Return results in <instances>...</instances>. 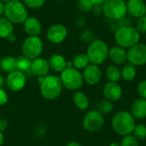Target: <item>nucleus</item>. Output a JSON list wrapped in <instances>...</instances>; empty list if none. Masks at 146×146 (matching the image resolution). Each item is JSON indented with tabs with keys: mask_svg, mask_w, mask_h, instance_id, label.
<instances>
[{
	"mask_svg": "<svg viewBox=\"0 0 146 146\" xmlns=\"http://www.w3.org/2000/svg\"><path fill=\"white\" fill-rule=\"evenodd\" d=\"M24 31L30 36H38L42 31V26L39 21L35 17H28L24 21Z\"/></svg>",
	"mask_w": 146,
	"mask_h": 146,
	"instance_id": "18",
	"label": "nucleus"
},
{
	"mask_svg": "<svg viewBox=\"0 0 146 146\" xmlns=\"http://www.w3.org/2000/svg\"><path fill=\"white\" fill-rule=\"evenodd\" d=\"M135 126V118L130 112L120 111L114 115L112 120L113 129L119 135L127 136L131 134Z\"/></svg>",
	"mask_w": 146,
	"mask_h": 146,
	"instance_id": "2",
	"label": "nucleus"
},
{
	"mask_svg": "<svg viewBox=\"0 0 146 146\" xmlns=\"http://www.w3.org/2000/svg\"><path fill=\"white\" fill-rule=\"evenodd\" d=\"M4 84V79L2 75H0V87H2Z\"/></svg>",
	"mask_w": 146,
	"mask_h": 146,
	"instance_id": "44",
	"label": "nucleus"
},
{
	"mask_svg": "<svg viewBox=\"0 0 146 146\" xmlns=\"http://www.w3.org/2000/svg\"><path fill=\"white\" fill-rule=\"evenodd\" d=\"M73 67L76 69H85L90 63V60L86 54L79 53L75 55L72 61Z\"/></svg>",
	"mask_w": 146,
	"mask_h": 146,
	"instance_id": "23",
	"label": "nucleus"
},
{
	"mask_svg": "<svg viewBox=\"0 0 146 146\" xmlns=\"http://www.w3.org/2000/svg\"><path fill=\"white\" fill-rule=\"evenodd\" d=\"M103 14L113 21L122 20L127 15V3L124 0H106L103 4Z\"/></svg>",
	"mask_w": 146,
	"mask_h": 146,
	"instance_id": "6",
	"label": "nucleus"
},
{
	"mask_svg": "<svg viewBox=\"0 0 146 146\" xmlns=\"http://www.w3.org/2000/svg\"><path fill=\"white\" fill-rule=\"evenodd\" d=\"M8 127V122L6 120L4 119H1L0 120V131L3 132L4 130H6V128Z\"/></svg>",
	"mask_w": 146,
	"mask_h": 146,
	"instance_id": "38",
	"label": "nucleus"
},
{
	"mask_svg": "<svg viewBox=\"0 0 146 146\" xmlns=\"http://www.w3.org/2000/svg\"><path fill=\"white\" fill-rule=\"evenodd\" d=\"M81 38L85 42H90V44L93 41V34L90 31H85L82 34Z\"/></svg>",
	"mask_w": 146,
	"mask_h": 146,
	"instance_id": "35",
	"label": "nucleus"
},
{
	"mask_svg": "<svg viewBox=\"0 0 146 146\" xmlns=\"http://www.w3.org/2000/svg\"><path fill=\"white\" fill-rule=\"evenodd\" d=\"M121 78L126 81H132L135 79L137 74V70L135 66L132 64H127L123 67V68L121 70Z\"/></svg>",
	"mask_w": 146,
	"mask_h": 146,
	"instance_id": "26",
	"label": "nucleus"
},
{
	"mask_svg": "<svg viewBox=\"0 0 146 146\" xmlns=\"http://www.w3.org/2000/svg\"><path fill=\"white\" fill-rule=\"evenodd\" d=\"M66 146H81L79 143L77 142H70L69 144H68Z\"/></svg>",
	"mask_w": 146,
	"mask_h": 146,
	"instance_id": "43",
	"label": "nucleus"
},
{
	"mask_svg": "<svg viewBox=\"0 0 146 146\" xmlns=\"http://www.w3.org/2000/svg\"><path fill=\"white\" fill-rule=\"evenodd\" d=\"M127 61L133 66H143L146 64V44H136L128 49Z\"/></svg>",
	"mask_w": 146,
	"mask_h": 146,
	"instance_id": "10",
	"label": "nucleus"
},
{
	"mask_svg": "<svg viewBox=\"0 0 146 146\" xmlns=\"http://www.w3.org/2000/svg\"><path fill=\"white\" fill-rule=\"evenodd\" d=\"M109 47L104 41L95 39L89 44L86 55L92 64L100 65L109 57Z\"/></svg>",
	"mask_w": 146,
	"mask_h": 146,
	"instance_id": "4",
	"label": "nucleus"
},
{
	"mask_svg": "<svg viewBox=\"0 0 146 146\" xmlns=\"http://www.w3.org/2000/svg\"><path fill=\"white\" fill-rule=\"evenodd\" d=\"M83 79L84 80L91 86L98 84L102 77L101 69L98 65L95 64H89L83 72Z\"/></svg>",
	"mask_w": 146,
	"mask_h": 146,
	"instance_id": "13",
	"label": "nucleus"
},
{
	"mask_svg": "<svg viewBox=\"0 0 146 146\" xmlns=\"http://www.w3.org/2000/svg\"><path fill=\"white\" fill-rule=\"evenodd\" d=\"M93 6L94 4L91 2V0H79L78 2V9L84 13L92 10Z\"/></svg>",
	"mask_w": 146,
	"mask_h": 146,
	"instance_id": "30",
	"label": "nucleus"
},
{
	"mask_svg": "<svg viewBox=\"0 0 146 146\" xmlns=\"http://www.w3.org/2000/svg\"><path fill=\"white\" fill-rule=\"evenodd\" d=\"M121 146H139V145L138 139L133 135L129 134V135L124 136Z\"/></svg>",
	"mask_w": 146,
	"mask_h": 146,
	"instance_id": "31",
	"label": "nucleus"
},
{
	"mask_svg": "<svg viewBox=\"0 0 146 146\" xmlns=\"http://www.w3.org/2000/svg\"><path fill=\"white\" fill-rule=\"evenodd\" d=\"M13 23L5 17H0V38H7L11 33H13Z\"/></svg>",
	"mask_w": 146,
	"mask_h": 146,
	"instance_id": "22",
	"label": "nucleus"
},
{
	"mask_svg": "<svg viewBox=\"0 0 146 146\" xmlns=\"http://www.w3.org/2000/svg\"><path fill=\"white\" fill-rule=\"evenodd\" d=\"M92 10H93V12H94V14L96 15H101L103 14V5L102 4L94 5Z\"/></svg>",
	"mask_w": 146,
	"mask_h": 146,
	"instance_id": "37",
	"label": "nucleus"
},
{
	"mask_svg": "<svg viewBox=\"0 0 146 146\" xmlns=\"http://www.w3.org/2000/svg\"><path fill=\"white\" fill-rule=\"evenodd\" d=\"M0 68L4 73H11L16 69V58L13 56H4L0 60Z\"/></svg>",
	"mask_w": 146,
	"mask_h": 146,
	"instance_id": "21",
	"label": "nucleus"
},
{
	"mask_svg": "<svg viewBox=\"0 0 146 146\" xmlns=\"http://www.w3.org/2000/svg\"><path fill=\"white\" fill-rule=\"evenodd\" d=\"M27 82V77L26 74L19 70L13 71L8 74L7 77V86L9 90L13 92H18L21 90Z\"/></svg>",
	"mask_w": 146,
	"mask_h": 146,
	"instance_id": "11",
	"label": "nucleus"
},
{
	"mask_svg": "<svg viewBox=\"0 0 146 146\" xmlns=\"http://www.w3.org/2000/svg\"><path fill=\"white\" fill-rule=\"evenodd\" d=\"M136 30L140 34H145L146 33V15H144L138 19L137 25H136Z\"/></svg>",
	"mask_w": 146,
	"mask_h": 146,
	"instance_id": "32",
	"label": "nucleus"
},
{
	"mask_svg": "<svg viewBox=\"0 0 146 146\" xmlns=\"http://www.w3.org/2000/svg\"><path fill=\"white\" fill-rule=\"evenodd\" d=\"M32 61L29 58L24 56H18L16 58V69L26 74V73H29L31 72V65H32Z\"/></svg>",
	"mask_w": 146,
	"mask_h": 146,
	"instance_id": "24",
	"label": "nucleus"
},
{
	"mask_svg": "<svg viewBox=\"0 0 146 146\" xmlns=\"http://www.w3.org/2000/svg\"><path fill=\"white\" fill-rule=\"evenodd\" d=\"M3 11H4V4L3 3V2L0 1V17L3 14Z\"/></svg>",
	"mask_w": 146,
	"mask_h": 146,
	"instance_id": "41",
	"label": "nucleus"
},
{
	"mask_svg": "<svg viewBox=\"0 0 146 146\" xmlns=\"http://www.w3.org/2000/svg\"><path fill=\"white\" fill-rule=\"evenodd\" d=\"M3 15L6 19L15 24L24 23L28 18V13L21 2L10 1L4 5Z\"/></svg>",
	"mask_w": 146,
	"mask_h": 146,
	"instance_id": "5",
	"label": "nucleus"
},
{
	"mask_svg": "<svg viewBox=\"0 0 146 146\" xmlns=\"http://www.w3.org/2000/svg\"><path fill=\"white\" fill-rule=\"evenodd\" d=\"M44 44L38 36H30L27 38L22 44V54L30 60L38 58L43 52Z\"/></svg>",
	"mask_w": 146,
	"mask_h": 146,
	"instance_id": "8",
	"label": "nucleus"
},
{
	"mask_svg": "<svg viewBox=\"0 0 146 146\" xmlns=\"http://www.w3.org/2000/svg\"><path fill=\"white\" fill-rule=\"evenodd\" d=\"M26 6L31 9H39L43 6L44 0H22Z\"/></svg>",
	"mask_w": 146,
	"mask_h": 146,
	"instance_id": "33",
	"label": "nucleus"
},
{
	"mask_svg": "<svg viewBox=\"0 0 146 146\" xmlns=\"http://www.w3.org/2000/svg\"><path fill=\"white\" fill-rule=\"evenodd\" d=\"M106 0H91V2L94 4V5H98V4H103Z\"/></svg>",
	"mask_w": 146,
	"mask_h": 146,
	"instance_id": "40",
	"label": "nucleus"
},
{
	"mask_svg": "<svg viewBox=\"0 0 146 146\" xmlns=\"http://www.w3.org/2000/svg\"><path fill=\"white\" fill-rule=\"evenodd\" d=\"M62 86L68 90L77 91L83 85V75L80 72L73 68H66L61 74L60 76Z\"/></svg>",
	"mask_w": 146,
	"mask_h": 146,
	"instance_id": "7",
	"label": "nucleus"
},
{
	"mask_svg": "<svg viewBox=\"0 0 146 146\" xmlns=\"http://www.w3.org/2000/svg\"><path fill=\"white\" fill-rule=\"evenodd\" d=\"M67 35V28L62 24L52 25L47 31V38L52 44H60L63 42Z\"/></svg>",
	"mask_w": 146,
	"mask_h": 146,
	"instance_id": "12",
	"label": "nucleus"
},
{
	"mask_svg": "<svg viewBox=\"0 0 146 146\" xmlns=\"http://www.w3.org/2000/svg\"><path fill=\"white\" fill-rule=\"evenodd\" d=\"M8 101V96L4 90L0 87V105H3Z\"/></svg>",
	"mask_w": 146,
	"mask_h": 146,
	"instance_id": "36",
	"label": "nucleus"
},
{
	"mask_svg": "<svg viewBox=\"0 0 146 146\" xmlns=\"http://www.w3.org/2000/svg\"><path fill=\"white\" fill-rule=\"evenodd\" d=\"M133 133V136L137 139L145 140L146 139V127L144 124L136 125Z\"/></svg>",
	"mask_w": 146,
	"mask_h": 146,
	"instance_id": "29",
	"label": "nucleus"
},
{
	"mask_svg": "<svg viewBox=\"0 0 146 146\" xmlns=\"http://www.w3.org/2000/svg\"><path fill=\"white\" fill-rule=\"evenodd\" d=\"M109 146H121V145H119L118 143H115V142H114V143H111L110 145Z\"/></svg>",
	"mask_w": 146,
	"mask_h": 146,
	"instance_id": "45",
	"label": "nucleus"
},
{
	"mask_svg": "<svg viewBox=\"0 0 146 146\" xmlns=\"http://www.w3.org/2000/svg\"><path fill=\"white\" fill-rule=\"evenodd\" d=\"M38 80L40 82V92L45 99L53 100L60 96L63 87L60 77L48 75L39 77Z\"/></svg>",
	"mask_w": 146,
	"mask_h": 146,
	"instance_id": "1",
	"label": "nucleus"
},
{
	"mask_svg": "<svg viewBox=\"0 0 146 146\" xmlns=\"http://www.w3.org/2000/svg\"><path fill=\"white\" fill-rule=\"evenodd\" d=\"M3 140H4V137L3 135V133L0 131V146L3 144Z\"/></svg>",
	"mask_w": 146,
	"mask_h": 146,
	"instance_id": "42",
	"label": "nucleus"
},
{
	"mask_svg": "<svg viewBox=\"0 0 146 146\" xmlns=\"http://www.w3.org/2000/svg\"><path fill=\"white\" fill-rule=\"evenodd\" d=\"M104 95L105 98L110 102H116L121 99L122 90L117 82H108L104 87Z\"/></svg>",
	"mask_w": 146,
	"mask_h": 146,
	"instance_id": "15",
	"label": "nucleus"
},
{
	"mask_svg": "<svg viewBox=\"0 0 146 146\" xmlns=\"http://www.w3.org/2000/svg\"><path fill=\"white\" fill-rule=\"evenodd\" d=\"M137 92L141 98L146 99V80L141 81L139 84V86L137 87Z\"/></svg>",
	"mask_w": 146,
	"mask_h": 146,
	"instance_id": "34",
	"label": "nucleus"
},
{
	"mask_svg": "<svg viewBox=\"0 0 146 146\" xmlns=\"http://www.w3.org/2000/svg\"><path fill=\"white\" fill-rule=\"evenodd\" d=\"M55 1H62V0H55Z\"/></svg>",
	"mask_w": 146,
	"mask_h": 146,
	"instance_id": "48",
	"label": "nucleus"
},
{
	"mask_svg": "<svg viewBox=\"0 0 146 146\" xmlns=\"http://www.w3.org/2000/svg\"><path fill=\"white\" fill-rule=\"evenodd\" d=\"M7 39H8L9 42H15V41H16V36H15V34L11 33V34L7 38Z\"/></svg>",
	"mask_w": 146,
	"mask_h": 146,
	"instance_id": "39",
	"label": "nucleus"
},
{
	"mask_svg": "<svg viewBox=\"0 0 146 146\" xmlns=\"http://www.w3.org/2000/svg\"><path fill=\"white\" fill-rule=\"evenodd\" d=\"M50 70L49 62L42 57H38L32 61L31 73L38 77L45 76Z\"/></svg>",
	"mask_w": 146,
	"mask_h": 146,
	"instance_id": "16",
	"label": "nucleus"
},
{
	"mask_svg": "<svg viewBox=\"0 0 146 146\" xmlns=\"http://www.w3.org/2000/svg\"><path fill=\"white\" fill-rule=\"evenodd\" d=\"M140 39V33L130 26H122L119 27L115 34V40L116 44L126 49L131 48L139 43Z\"/></svg>",
	"mask_w": 146,
	"mask_h": 146,
	"instance_id": "3",
	"label": "nucleus"
},
{
	"mask_svg": "<svg viewBox=\"0 0 146 146\" xmlns=\"http://www.w3.org/2000/svg\"><path fill=\"white\" fill-rule=\"evenodd\" d=\"M130 113L135 119L143 120L146 118V99L144 98L137 99L132 104Z\"/></svg>",
	"mask_w": 146,
	"mask_h": 146,
	"instance_id": "19",
	"label": "nucleus"
},
{
	"mask_svg": "<svg viewBox=\"0 0 146 146\" xmlns=\"http://www.w3.org/2000/svg\"><path fill=\"white\" fill-rule=\"evenodd\" d=\"M106 76L110 82H117L121 78V70L117 66L111 65L106 70Z\"/></svg>",
	"mask_w": 146,
	"mask_h": 146,
	"instance_id": "27",
	"label": "nucleus"
},
{
	"mask_svg": "<svg viewBox=\"0 0 146 146\" xmlns=\"http://www.w3.org/2000/svg\"><path fill=\"white\" fill-rule=\"evenodd\" d=\"M49 65L50 68H51L55 72H62L66 68H67V62L65 58L58 54H54L52 55L50 59H49Z\"/></svg>",
	"mask_w": 146,
	"mask_h": 146,
	"instance_id": "20",
	"label": "nucleus"
},
{
	"mask_svg": "<svg viewBox=\"0 0 146 146\" xmlns=\"http://www.w3.org/2000/svg\"><path fill=\"white\" fill-rule=\"evenodd\" d=\"M82 123L86 131L90 133H96L103 127L104 124V118L98 111L92 110L85 115Z\"/></svg>",
	"mask_w": 146,
	"mask_h": 146,
	"instance_id": "9",
	"label": "nucleus"
},
{
	"mask_svg": "<svg viewBox=\"0 0 146 146\" xmlns=\"http://www.w3.org/2000/svg\"><path fill=\"white\" fill-rule=\"evenodd\" d=\"M109 57L112 62L116 65L123 64L127 60V52L126 49L117 45L112 47L109 50Z\"/></svg>",
	"mask_w": 146,
	"mask_h": 146,
	"instance_id": "17",
	"label": "nucleus"
},
{
	"mask_svg": "<svg viewBox=\"0 0 146 146\" xmlns=\"http://www.w3.org/2000/svg\"><path fill=\"white\" fill-rule=\"evenodd\" d=\"M74 103L77 108H79L81 110H84L88 108L89 105V100L88 98L81 92H77L74 95Z\"/></svg>",
	"mask_w": 146,
	"mask_h": 146,
	"instance_id": "25",
	"label": "nucleus"
},
{
	"mask_svg": "<svg viewBox=\"0 0 146 146\" xmlns=\"http://www.w3.org/2000/svg\"><path fill=\"white\" fill-rule=\"evenodd\" d=\"M96 110L98 111L99 113H101L102 115L110 114L113 110L112 102H110V101H109L107 99L101 100L100 102L98 103V104H97V110Z\"/></svg>",
	"mask_w": 146,
	"mask_h": 146,
	"instance_id": "28",
	"label": "nucleus"
},
{
	"mask_svg": "<svg viewBox=\"0 0 146 146\" xmlns=\"http://www.w3.org/2000/svg\"><path fill=\"white\" fill-rule=\"evenodd\" d=\"M1 2H3V3H9V2H10V1H12V0H0Z\"/></svg>",
	"mask_w": 146,
	"mask_h": 146,
	"instance_id": "46",
	"label": "nucleus"
},
{
	"mask_svg": "<svg viewBox=\"0 0 146 146\" xmlns=\"http://www.w3.org/2000/svg\"><path fill=\"white\" fill-rule=\"evenodd\" d=\"M12 1H15V2H21V0H12Z\"/></svg>",
	"mask_w": 146,
	"mask_h": 146,
	"instance_id": "47",
	"label": "nucleus"
},
{
	"mask_svg": "<svg viewBox=\"0 0 146 146\" xmlns=\"http://www.w3.org/2000/svg\"><path fill=\"white\" fill-rule=\"evenodd\" d=\"M127 12L134 18H140L146 14V3L143 0H127Z\"/></svg>",
	"mask_w": 146,
	"mask_h": 146,
	"instance_id": "14",
	"label": "nucleus"
}]
</instances>
